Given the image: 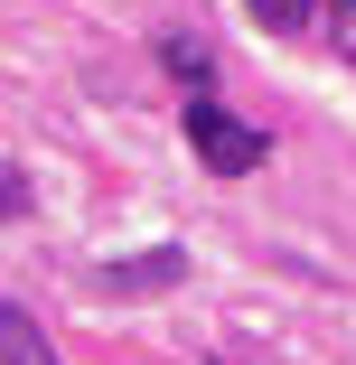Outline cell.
I'll use <instances>...</instances> for the list:
<instances>
[{
    "instance_id": "3",
    "label": "cell",
    "mask_w": 356,
    "mask_h": 365,
    "mask_svg": "<svg viewBox=\"0 0 356 365\" xmlns=\"http://www.w3.org/2000/svg\"><path fill=\"white\" fill-rule=\"evenodd\" d=\"M0 365H56V346H47V328L19 309V300H0Z\"/></svg>"
},
{
    "instance_id": "4",
    "label": "cell",
    "mask_w": 356,
    "mask_h": 365,
    "mask_svg": "<svg viewBox=\"0 0 356 365\" xmlns=\"http://www.w3.org/2000/svg\"><path fill=\"white\" fill-rule=\"evenodd\" d=\"M160 66H169V76H178V85H188V94H206V76H216V56H206V47H197V38H178V29H169V38H160Z\"/></svg>"
},
{
    "instance_id": "6",
    "label": "cell",
    "mask_w": 356,
    "mask_h": 365,
    "mask_svg": "<svg viewBox=\"0 0 356 365\" xmlns=\"http://www.w3.org/2000/svg\"><path fill=\"white\" fill-rule=\"evenodd\" d=\"M29 206H38V187H29V169H19V160H0V225H19Z\"/></svg>"
},
{
    "instance_id": "7",
    "label": "cell",
    "mask_w": 356,
    "mask_h": 365,
    "mask_svg": "<svg viewBox=\"0 0 356 365\" xmlns=\"http://www.w3.org/2000/svg\"><path fill=\"white\" fill-rule=\"evenodd\" d=\"M319 10H328V47L356 56V0H319Z\"/></svg>"
},
{
    "instance_id": "2",
    "label": "cell",
    "mask_w": 356,
    "mask_h": 365,
    "mask_svg": "<svg viewBox=\"0 0 356 365\" xmlns=\"http://www.w3.org/2000/svg\"><path fill=\"white\" fill-rule=\"evenodd\" d=\"M178 281H188V253H178V244H151V253L103 262L94 290H113V300H160V290H178Z\"/></svg>"
},
{
    "instance_id": "1",
    "label": "cell",
    "mask_w": 356,
    "mask_h": 365,
    "mask_svg": "<svg viewBox=\"0 0 356 365\" xmlns=\"http://www.w3.org/2000/svg\"><path fill=\"white\" fill-rule=\"evenodd\" d=\"M178 131H188V150H197V169H216V178H253V169H263V150H272V140H263L253 122H235L225 103H206V94H188Z\"/></svg>"
},
{
    "instance_id": "5",
    "label": "cell",
    "mask_w": 356,
    "mask_h": 365,
    "mask_svg": "<svg viewBox=\"0 0 356 365\" xmlns=\"http://www.w3.org/2000/svg\"><path fill=\"white\" fill-rule=\"evenodd\" d=\"M244 10L272 29V38H310V19H319V0H244Z\"/></svg>"
}]
</instances>
